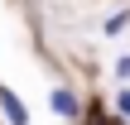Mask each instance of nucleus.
I'll use <instances>...</instances> for the list:
<instances>
[{
	"instance_id": "7ed1b4c3",
	"label": "nucleus",
	"mask_w": 130,
	"mask_h": 125,
	"mask_svg": "<svg viewBox=\"0 0 130 125\" xmlns=\"http://www.w3.org/2000/svg\"><path fill=\"white\" fill-rule=\"evenodd\" d=\"M125 24H130V14H125V10H121V14H111V19H106V24H101V29H106V34H121V29H125Z\"/></svg>"
},
{
	"instance_id": "f03ea898",
	"label": "nucleus",
	"mask_w": 130,
	"mask_h": 125,
	"mask_svg": "<svg viewBox=\"0 0 130 125\" xmlns=\"http://www.w3.org/2000/svg\"><path fill=\"white\" fill-rule=\"evenodd\" d=\"M53 116H68V120H72V116H77V96L58 87V92H53Z\"/></svg>"
},
{
	"instance_id": "f257e3e1",
	"label": "nucleus",
	"mask_w": 130,
	"mask_h": 125,
	"mask_svg": "<svg viewBox=\"0 0 130 125\" xmlns=\"http://www.w3.org/2000/svg\"><path fill=\"white\" fill-rule=\"evenodd\" d=\"M0 111H5L10 125H29V111H24V101H19L14 92H0Z\"/></svg>"
},
{
	"instance_id": "20e7f679",
	"label": "nucleus",
	"mask_w": 130,
	"mask_h": 125,
	"mask_svg": "<svg viewBox=\"0 0 130 125\" xmlns=\"http://www.w3.org/2000/svg\"><path fill=\"white\" fill-rule=\"evenodd\" d=\"M116 77H130V53L121 58V63H116Z\"/></svg>"
},
{
	"instance_id": "39448f33",
	"label": "nucleus",
	"mask_w": 130,
	"mask_h": 125,
	"mask_svg": "<svg viewBox=\"0 0 130 125\" xmlns=\"http://www.w3.org/2000/svg\"><path fill=\"white\" fill-rule=\"evenodd\" d=\"M116 101H121V116H130V92H121Z\"/></svg>"
}]
</instances>
